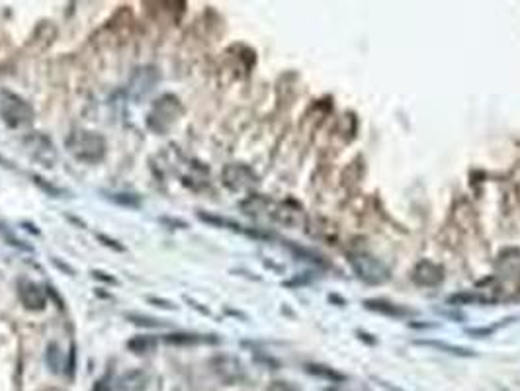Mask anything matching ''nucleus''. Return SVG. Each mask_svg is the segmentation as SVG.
<instances>
[{"label":"nucleus","mask_w":520,"mask_h":391,"mask_svg":"<svg viewBox=\"0 0 520 391\" xmlns=\"http://www.w3.org/2000/svg\"><path fill=\"white\" fill-rule=\"evenodd\" d=\"M348 263L352 266L354 274L368 286H383L385 282H389V268L383 265L380 258L372 256L368 253H350L348 254Z\"/></svg>","instance_id":"obj_1"},{"label":"nucleus","mask_w":520,"mask_h":391,"mask_svg":"<svg viewBox=\"0 0 520 391\" xmlns=\"http://www.w3.org/2000/svg\"><path fill=\"white\" fill-rule=\"evenodd\" d=\"M69 153L82 162H96L104 157L106 141L93 131H75L67 141Z\"/></svg>","instance_id":"obj_2"},{"label":"nucleus","mask_w":520,"mask_h":391,"mask_svg":"<svg viewBox=\"0 0 520 391\" xmlns=\"http://www.w3.org/2000/svg\"><path fill=\"white\" fill-rule=\"evenodd\" d=\"M0 115L8 127H20L34 120V110L18 94L2 90L0 93Z\"/></svg>","instance_id":"obj_3"},{"label":"nucleus","mask_w":520,"mask_h":391,"mask_svg":"<svg viewBox=\"0 0 520 391\" xmlns=\"http://www.w3.org/2000/svg\"><path fill=\"white\" fill-rule=\"evenodd\" d=\"M223 182L235 192H241L258 184V176L244 164H229L223 171Z\"/></svg>","instance_id":"obj_4"},{"label":"nucleus","mask_w":520,"mask_h":391,"mask_svg":"<svg viewBox=\"0 0 520 391\" xmlns=\"http://www.w3.org/2000/svg\"><path fill=\"white\" fill-rule=\"evenodd\" d=\"M266 216L278 221V223H282V225L298 227V225H301V221H303V209L296 202H280V204H272L270 202Z\"/></svg>","instance_id":"obj_5"},{"label":"nucleus","mask_w":520,"mask_h":391,"mask_svg":"<svg viewBox=\"0 0 520 391\" xmlns=\"http://www.w3.org/2000/svg\"><path fill=\"white\" fill-rule=\"evenodd\" d=\"M413 282L421 288H434L444 282V268L432 260H421L418 265L413 268Z\"/></svg>","instance_id":"obj_6"},{"label":"nucleus","mask_w":520,"mask_h":391,"mask_svg":"<svg viewBox=\"0 0 520 391\" xmlns=\"http://www.w3.org/2000/svg\"><path fill=\"white\" fill-rule=\"evenodd\" d=\"M213 372L220 376L225 383H237L244 380L243 362L235 356H218L213 358Z\"/></svg>","instance_id":"obj_7"},{"label":"nucleus","mask_w":520,"mask_h":391,"mask_svg":"<svg viewBox=\"0 0 520 391\" xmlns=\"http://www.w3.org/2000/svg\"><path fill=\"white\" fill-rule=\"evenodd\" d=\"M18 296H20L22 303L28 307V309L39 311L46 307V303H47L46 292H44L41 286H37L35 282H32V280H26V278H22V280L18 282Z\"/></svg>","instance_id":"obj_8"},{"label":"nucleus","mask_w":520,"mask_h":391,"mask_svg":"<svg viewBox=\"0 0 520 391\" xmlns=\"http://www.w3.org/2000/svg\"><path fill=\"white\" fill-rule=\"evenodd\" d=\"M497 276L507 278V280H519L520 278V251L519 249H507L501 253L495 265Z\"/></svg>","instance_id":"obj_9"},{"label":"nucleus","mask_w":520,"mask_h":391,"mask_svg":"<svg viewBox=\"0 0 520 391\" xmlns=\"http://www.w3.org/2000/svg\"><path fill=\"white\" fill-rule=\"evenodd\" d=\"M364 307L374 311V313L385 315V317H395V319L415 315V311L413 309L403 307V305H397V303H392V301H387V299H366V301H364Z\"/></svg>","instance_id":"obj_10"},{"label":"nucleus","mask_w":520,"mask_h":391,"mask_svg":"<svg viewBox=\"0 0 520 391\" xmlns=\"http://www.w3.org/2000/svg\"><path fill=\"white\" fill-rule=\"evenodd\" d=\"M164 343L171 346H200L218 345L220 338L215 334H196V333H173L164 336Z\"/></svg>","instance_id":"obj_11"},{"label":"nucleus","mask_w":520,"mask_h":391,"mask_svg":"<svg viewBox=\"0 0 520 391\" xmlns=\"http://www.w3.org/2000/svg\"><path fill=\"white\" fill-rule=\"evenodd\" d=\"M149 385V376L143 370H129L117 380V391H145Z\"/></svg>","instance_id":"obj_12"},{"label":"nucleus","mask_w":520,"mask_h":391,"mask_svg":"<svg viewBox=\"0 0 520 391\" xmlns=\"http://www.w3.org/2000/svg\"><path fill=\"white\" fill-rule=\"evenodd\" d=\"M415 345L428 346V348H436V350H442V352H446V354H452V356H462V358L475 356V352L472 350V348H465V346L448 345V343H442V341H415Z\"/></svg>","instance_id":"obj_13"},{"label":"nucleus","mask_w":520,"mask_h":391,"mask_svg":"<svg viewBox=\"0 0 520 391\" xmlns=\"http://www.w3.org/2000/svg\"><path fill=\"white\" fill-rule=\"evenodd\" d=\"M305 370H307L311 376H317V378H321V380L333 381V383H338V381L347 380V376H345V374H340V372H336V370L329 368V366H323V364H307Z\"/></svg>","instance_id":"obj_14"},{"label":"nucleus","mask_w":520,"mask_h":391,"mask_svg":"<svg viewBox=\"0 0 520 391\" xmlns=\"http://www.w3.org/2000/svg\"><path fill=\"white\" fill-rule=\"evenodd\" d=\"M128 348L135 354H147V352L157 348V338H153L149 334H141V336H135V338L129 341Z\"/></svg>","instance_id":"obj_15"},{"label":"nucleus","mask_w":520,"mask_h":391,"mask_svg":"<svg viewBox=\"0 0 520 391\" xmlns=\"http://www.w3.org/2000/svg\"><path fill=\"white\" fill-rule=\"evenodd\" d=\"M46 362L53 374H61V372H63V356H61V348H59V345L51 343V345L47 346Z\"/></svg>","instance_id":"obj_16"},{"label":"nucleus","mask_w":520,"mask_h":391,"mask_svg":"<svg viewBox=\"0 0 520 391\" xmlns=\"http://www.w3.org/2000/svg\"><path fill=\"white\" fill-rule=\"evenodd\" d=\"M108 198H110L112 202L119 204V206H126V207H137L139 206L137 196H133V194H110Z\"/></svg>","instance_id":"obj_17"},{"label":"nucleus","mask_w":520,"mask_h":391,"mask_svg":"<svg viewBox=\"0 0 520 391\" xmlns=\"http://www.w3.org/2000/svg\"><path fill=\"white\" fill-rule=\"evenodd\" d=\"M128 319L135 325H141V327H161L162 323H159L157 319H151V317H145V315H135V313H128Z\"/></svg>","instance_id":"obj_18"},{"label":"nucleus","mask_w":520,"mask_h":391,"mask_svg":"<svg viewBox=\"0 0 520 391\" xmlns=\"http://www.w3.org/2000/svg\"><path fill=\"white\" fill-rule=\"evenodd\" d=\"M505 323H499V325H493V327H483V329H468L465 333L472 334V336H477V338H485V336H491V334L499 331Z\"/></svg>","instance_id":"obj_19"},{"label":"nucleus","mask_w":520,"mask_h":391,"mask_svg":"<svg viewBox=\"0 0 520 391\" xmlns=\"http://www.w3.org/2000/svg\"><path fill=\"white\" fill-rule=\"evenodd\" d=\"M268 391H300L293 383L289 381H272V385L268 388Z\"/></svg>","instance_id":"obj_20"},{"label":"nucleus","mask_w":520,"mask_h":391,"mask_svg":"<svg viewBox=\"0 0 520 391\" xmlns=\"http://www.w3.org/2000/svg\"><path fill=\"white\" fill-rule=\"evenodd\" d=\"M90 391H110V378L106 376L102 380H98L94 383V388Z\"/></svg>","instance_id":"obj_21"},{"label":"nucleus","mask_w":520,"mask_h":391,"mask_svg":"<svg viewBox=\"0 0 520 391\" xmlns=\"http://www.w3.org/2000/svg\"><path fill=\"white\" fill-rule=\"evenodd\" d=\"M151 303H159V307L162 309H176V305H174L173 301H166V299H159V298H149Z\"/></svg>","instance_id":"obj_22"},{"label":"nucleus","mask_w":520,"mask_h":391,"mask_svg":"<svg viewBox=\"0 0 520 391\" xmlns=\"http://www.w3.org/2000/svg\"><path fill=\"white\" fill-rule=\"evenodd\" d=\"M98 239L104 242V245H108V247H112V249L119 251V253L124 251V247H122V245H116V241H114V239H108V237H104V235H98Z\"/></svg>","instance_id":"obj_23"},{"label":"nucleus","mask_w":520,"mask_h":391,"mask_svg":"<svg viewBox=\"0 0 520 391\" xmlns=\"http://www.w3.org/2000/svg\"><path fill=\"white\" fill-rule=\"evenodd\" d=\"M93 274H94V278H98V280H104V282H110V284H117L116 278L104 276V272H100V270H94Z\"/></svg>","instance_id":"obj_24"},{"label":"nucleus","mask_w":520,"mask_h":391,"mask_svg":"<svg viewBox=\"0 0 520 391\" xmlns=\"http://www.w3.org/2000/svg\"><path fill=\"white\" fill-rule=\"evenodd\" d=\"M378 381H380V380H378ZM380 383H382L385 390H389V391H403V390H399V388H393V385H389L387 381H380Z\"/></svg>","instance_id":"obj_25"},{"label":"nucleus","mask_w":520,"mask_h":391,"mask_svg":"<svg viewBox=\"0 0 520 391\" xmlns=\"http://www.w3.org/2000/svg\"><path fill=\"white\" fill-rule=\"evenodd\" d=\"M331 391H333V390H331ZM335 391H336V390H335Z\"/></svg>","instance_id":"obj_26"}]
</instances>
